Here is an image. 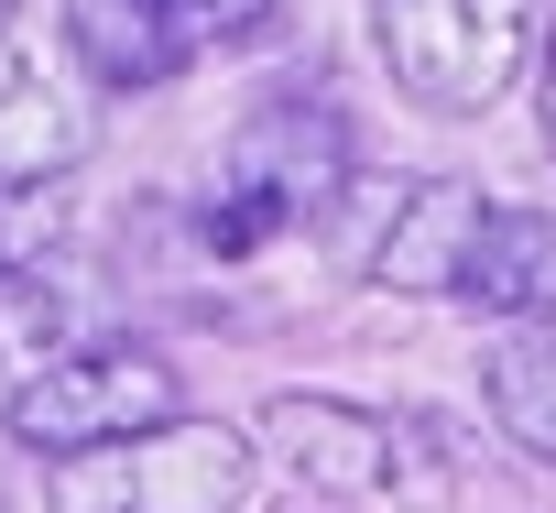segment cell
Returning <instances> with one entry per match:
<instances>
[{
  "instance_id": "1",
  "label": "cell",
  "mask_w": 556,
  "mask_h": 513,
  "mask_svg": "<svg viewBox=\"0 0 556 513\" xmlns=\"http://www.w3.org/2000/svg\"><path fill=\"white\" fill-rule=\"evenodd\" d=\"M251 470H262L251 426H229V415H164L142 437L45 459V502L55 513H240Z\"/></svg>"
},
{
  "instance_id": "2",
  "label": "cell",
  "mask_w": 556,
  "mask_h": 513,
  "mask_svg": "<svg viewBox=\"0 0 556 513\" xmlns=\"http://www.w3.org/2000/svg\"><path fill=\"white\" fill-rule=\"evenodd\" d=\"M371 45L393 99L426 121H480L534 66V0H371Z\"/></svg>"
},
{
  "instance_id": "3",
  "label": "cell",
  "mask_w": 556,
  "mask_h": 513,
  "mask_svg": "<svg viewBox=\"0 0 556 513\" xmlns=\"http://www.w3.org/2000/svg\"><path fill=\"white\" fill-rule=\"evenodd\" d=\"M437 415H382V404H350V393H273L251 415V448L306 480V491H339V502H437V459H426Z\"/></svg>"
},
{
  "instance_id": "4",
  "label": "cell",
  "mask_w": 556,
  "mask_h": 513,
  "mask_svg": "<svg viewBox=\"0 0 556 513\" xmlns=\"http://www.w3.org/2000/svg\"><path fill=\"white\" fill-rule=\"evenodd\" d=\"M164 415H186V383H175V361H164L153 339H77L66 361H45V372L12 393L0 437L34 448V459H66V448L142 437V426H164Z\"/></svg>"
},
{
  "instance_id": "5",
  "label": "cell",
  "mask_w": 556,
  "mask_h": 513,
  "mask_svg": "<svg viewBox=\"0 0 556 513\" xmlns=\"http://www.w3.org/2000/svg\"><path fill=\"white\" fill-rule=\"evenodd\" d=\"M218 186H240V197H262L285 229H317L350 186H361V142H350V110L328 99V88H273L251 121H240V142H229V175Z\"/></svg>"
},
{
  "instance_id": "6",
  "label": "cell",
  "mask_w": 556,
  "mask_h": 513,
  "mask_svg": "<svg viewBox=\"0 0 556 513\" xmlns=\"http://www.w3.org/2000/svg\"><path fill=\"white\" fill-rule=\"evenodd\" d=\"M99 153V99L88 77H55L34 34H0V186H66Z\"/></svg>"
},
{
  "instance_id": "7",
  "label": "cell",
  "mask_w": 556,
  "mask_h": 513,
  "mask_svg": "<svg viewBox=\"0 0 556 513\" xmlns=\"http://www.w3.org/2000/svg\"><path fill=\"white\" fill-rule=\"evenodd\" d=\"M480 218H491V197H480L469 175H415V186L382 208L361 274H371L382 296H458V285H469V251H480Z\"/></svg>"
},
{
  "instance_id": "8",
  "label": "cell",
  "mask_w": 556,
  "mask_h": 513,
  "mask_svg": "<svg viewBox=\"0 0 556 513\" xmlns=\"http://www.w3.org/2000/svg\"><path fill=\"white\" fill-rule=\"evenodd\" d=\"M66 55L99 99H142L175 66H197V34L175 0H66Z\"/></svg>"
},
{
  "instance_id": "9",
  "label": "cell",
  "mask_w": 556,
  "mask_h": 513,
  "mask_svg": "<svg viewBox=\"0 0 556 513\" xmlns=\"http://www.w3.org/2000/svg\"><path fill=\"white\" fill-rule=\"evenodd\" d=\"M458 306H480L491 328H556V208H491Z\"/></svg>"
},
{
  "instance_id": "10",
  "label": "cell",
  "mask_w": 556,
  "mask_h": 513,
  "mask_svg": "<svg viewBox=\"0 0 556 513\" xmlns=\"http://www.w3.org/2000/svg\"><path fill=\"white\" fill-rule=\"evenodd\" d=\"M480 404H491L513 459L556 470V328H502L480 361Z\"/></svg>"
},
{
  "instance_id": "11",
  "label": "cell",
  "mask_w": 556,
  "mask_h": 513,
  "mask_svg": "<svg viewBox=\"0 0 556 513\" xmlns=\"http://www.w3.org/2000/svg\"><path fill=\"white\" fill-rule=\"evenodd\" d=\"M88 328H77V285H66V263H34V274H12L0 285V361H12V383H34L45 361H66Z\"/></svg>"
},
{
  "instance_id": "12",
  "label": "cell",
  "mask_w": 556,
  "mask_h": 513,
  "mask_svg": "<svg viewBox=\"0 0 556 513\" xmlns=\"http://www.w3.org/2000/svg\"><path fill=\"white\" fill-rule=\"evenodd\" d=\"M55 240H66V186H0V285L55 263Z\"/></svg>"
},
{
  "instance_id": "13",
  "label": "cell",
  "mask_w": 556,
  "mask_h": 513,
  "mask_svg": "<svg viewBox=\"0 0 556 513\" xmlns=\"http://www.w3.org/2000/svg\"><path fill=\"white\" fill-rule=\"evenodd\" d=\"M175 12H186V34H197V55H207V45L262 34V23H273V0H175Z\"/></svg>"
},
{
  "instance_id": "14",
  "label": "cell",
  "mask_w": 556,
  "mask_h": 513,
  "mask_svg": "<svg viewBox=\"0 0 556 513\" xmlns=\"http://www.w3.org/2000/svg\"><path fill=\"white\" fill-rule=\"evenodd\" d=\"M534 142L556 164V12H534Z\"/></svg>"
},
{
  "instance_id": "15",
  "label": "cell",
  "mask_w": 556,
  "mask_h": 513,
  "mask_svg": "<svg viewBox=\"0 0 556 513\" xmlns=\"http://www.w3.org/2000/svg\"><path fill=\"white\" fill-rule=\"evenodd\" d=\"M12 393H23V383H12V361H0V415H12Z\"/></svg>"
},
{
  "instance_id": "16",
  "label": "cell",
  "mask_w": 556,
  "mask_h": 513,
  "mask_svg": "<svg viewBox=\"0 0 556 513\" xmlns=\"http://www.w3.org/2000/svg\"><path fill=\"white\" fill-rule=\"evenodd\" d=\"M12 23H23V12H12V0H0V34H12Z\"/></svg>"
}]
</instances>
